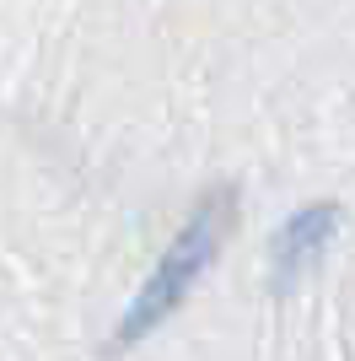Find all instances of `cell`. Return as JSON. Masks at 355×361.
<instances>
[{
	"label": "cell",
	"mask_w": 355,
	"mask_h": 361,
	"mask_svg": "<svg viewBox=\"0 0 355 361\" xmlns=\"http://www.w3.org/2000/svg\"><path fill=\"white\" fill-rule=\"evenodd\" d=\"M232 221H237V189H216V195H205L194 205V216L178 226V238L167 243V254L156 259V270L146 275V286L135 291V302L124 307L108 350H124V345H135V340H146L162 318H173L178 307L189 302V291L199 286V275L216 264Z\"/></svg>",
	"instance_id": "cell-1"
},
{
	"label": "cell",
	"mask_w": 355,
	"mask_h": 361,
	"mask_svg": "<svg viewBox=\"0 0 355 361\" xmlns=\"http://www.w3.org/2000/svg\"><path fill=\"white\" fill-rule=\"evenodd\" d=\"M334 232H340V205H334V200H307L301 211L285 216V226L275 232V243H269V275H275V286L280 291L296 286V281L323 259Z\"/></svg>",
	"instance_id": "cell-2"
}]
</instances>
